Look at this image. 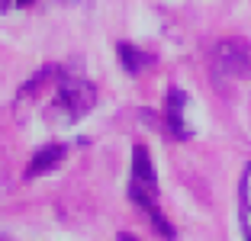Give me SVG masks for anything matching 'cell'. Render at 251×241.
<instances>
[{"mask_svg":"<svg viewBox=\"0 0 251 241\" xmlns=\"http://www.w3.org/2000/svg\"><path fill=\"white\" fill-rule=\"evenodd\" d=\"M97 103V87L87 77H71V74H61L55 77V96L52 106L45 113V119L55 125H74L77 119H84Z\"/></svg>","mask_w":251,"mask_h":241,"instance_id":"obj_1","label":"cell"},{"mask_svg":"<svg viewBox=\"0 0 251 241\" xmlns=\"http://www.w3.org/2000/svg\"><path fill=\"white\" fill-rule=\"evenodd\" d=\"M213 74L216 77H251V45L245 39H222L213 48Z\"/></svg>","mask_w":251,"mask_h":241,"instance_id":"obj_2","label":"cell"},{"mask_svg":"<svg viewBox=\"0 0 251 241\" xmlns=\"http://www.w3.org/2000/svg\"><path fill=\"white\" fill-rule=\"evenodd\" d=\"M158 190V174H155V164H151V154H148L145 145H135L132 148V174H129V199L135 206L155 199Z\"/></svg>","mask_w":251,"mask_h":241,"instance_id":"obj_3","label":"cell"},{"mask_svg":"<svg viewBox=\"0 0 251 241\" xmlns=\"http://www.w3.org/2000/svg\"><path fill=\"white\" fill-rule=\"evenodd\" d=\"M184 110H187V94L180 87H171L164 96V129H168L171 139L187 142L190 139V129L184 122Z\"/></svg>","mask_w":251,"mask_h":241,"instance_id":"obj_4","label":"cell"},{"mask_svg":"<svg viewBox=\"0 0 251 241\" xmlns=\"http://www.w3.org/2000/svg\"><path fill=\"white\" fill-rule=\"evenodd\" d=\"M68 154V145H61V142H52V145H42L36 154H32L29 168H26V180H32V177H42L49 174V170H55L65 161Z\"/></svg>","mask_w":251,"mask_h":241,"instance_id":"obj_5","label":"cell"},{"mask_svg":"<svg viewBox=\"0 0 251 241\" xmlns=\"http://www.w3.org/2000/svg\"><path fill=\"white\" fill-rule=\"evenodd\" d=\"M116 55H119V65H123V71L129 74V77H135V74H142L145 68L155 65V55H151V51H142L139 45H132V42H119Z\"/></svg>","mask_w":251,"mask_h":241,"instance_id":"obj_6","label":"cell"},{"mask_svg":"<svg viewBox=\"0 0 251 241\" xmlns=\"http://www.w3.org/2000/svg\"><path fill=\"white\" fill-rule=\"evenodd\" d=\"M238 225H242V238L251 241V161L245 164L238 180Z\"/></svg>","mask_w":251,"mask_h":241,"instance_id":"obj_7","label":"cell"},{"mask_svg":"<svg viewBox=\"0 0 251 241\" xmlns=\"http://www.w3.org/2000/svg\"><path fill=\"white\" fill-rule=\"evenodd\" d=\"M139 209H142V212L148 216V222H151V228H155V232L161 235L164 241H174V238H177V232H174V225H171V222L164 219V212H161V209L155 206V199H148V203H142Z\"/></svg>","mask_w":251,"mask_h":241,"instance_id":"obj_8","label":"cell"},{"mask_svg":"<svg viewBox=\"0 0 251 241\" xmlns=\"http://www.w3.org/2000/svg\"><path fill=\"white\" fill-rule=\"evenodd\" d=\"M36 0H0V10H13V7H32Z\"/></svg>","mask_w":251,"mask_h":241,"instance_id":"obj_9","label":"cell"},{"mask_svg":"<svg viewBox=\"0 0 251 241\" xmlns=\"http://www.w3.org/2000/svg\"><path fill=\"white\" fill-rule=\"evenodd\" d=\"M119 241H139L135 235H129V232H119Z\"/></svg>","mask_w":251,"mask_h":241,"instance_id":"obj_10","label":"cell"}]
</instances>
